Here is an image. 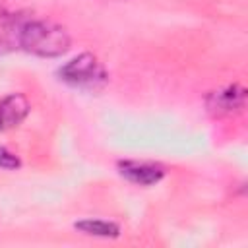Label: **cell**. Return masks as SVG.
Instances as JSON below:
<instances>
[{
    "mask_svg": "<svg viewBox=\"0 0 248 248\" xmlns=\"http://www.w3.org/2000/svg\"><path fill=\"white\" fill-rule=\"evenodd\" d=\"M120 174L140 186H153L163 180L165 170L153 163H140V161H120L118 163Z\"/></svg>",
    "mask_w": 248,
    "mask_h": 248,
    "instance_id": "277c9868",
    "label": "cell"
},
{
    "mask_svg": "<svg viewBox=\"0 0 248 248\" xmlns=\"http://www.w3.org/2000/svg\"><path fill=\"white\" fill-rule=\"evenodd\" d=\"M58 78L72 87L95 91L107 83L108 74L103 68V64L97 60V56H93L91 52H83V54L72 58L70 62H66L64 66H60Z\"/></svg>",
    "mask_w": 248,
    "mask_h": 248,
    "instance_id": "7a4b0ae2",
    "label": "cell"
},
{
    "mask_svg": "<svg viewBox=\"0 0 248 248\" xmlns=\"http://www.w3.org/2000/svg\"><path fill=\"white\" fill-rule=\"evenodd\" d=\"M29 101L21 93H12L0 99V132L21 124L29 114Z\"/></svg>",
    "mask_w": 248,
    "mask_h": 248,
    "instance_id": "5b68a950",
    "label": "cell"
},
{
    "mask_svg": "<svg viewBox=\"0 0 248 248\" xmlns=\"http://www.w3.org/2000/svg\"><path fill=\"white\" fill-rule=\"evenodd\" d=\"M246 101V91L240 85H227L219 91H213L207 97V110L215 116H227L242 110Z\"/></svg>",
    "mask_w": 248,
    "mask_h": 248,
    "instance_id": "3957f363",
    "label": "cell"
},
{
    "mask_svg": "<svg viewBox=\"0 0 248 248\" xmlns=\"http://www.w3.org/2000/svg\"><path fill=\"white\" fill-rule=\"evenodd\" d=\"M78 231L85 232V234H93V236H105V238H114L120 234V227L112 221H105V219H83L78 221L74 225Z\"/></svg>",
    "mask_w": 248,
    "mask_h": 248,
    "instance_id": "8992f818",
    "label": "cell"
},
{
    "mask_svg": "<svg viewBox=\"0 0 248 248\" xmlns=\"http://www.w3.org/2000/svg\"><path fill=\"white\" fill-rule=\"evenodd\" d=\"M21 165V161L17 159V155H14L12 151H8L6 147L0 145V169H8V170H14Z\"/></svg>",
    "mask_w": 248,
    "mask_h": 248,
    "instance_id": "52a82bcc",
    "label": "cell"
},
{
    "mask_svg": "<svg viewBox=\"0 0 248 248\" xmlns=\"http://www.w3.org/2000/svg\"><path fill=\"white\" fill-rule=\"evenodd\" d=\"M12 33L16 43L25 52L43 58H54L70 48V37L64 27L39 17H16Z\"/></svg>",
    "mask_w": 248,
    "mask_h": 248,
    "instance_id": "6da1fadb",
    "label": "cell"
}]
</instances>
